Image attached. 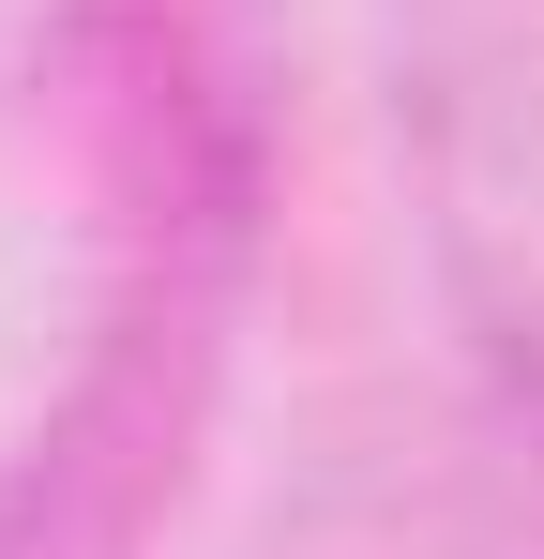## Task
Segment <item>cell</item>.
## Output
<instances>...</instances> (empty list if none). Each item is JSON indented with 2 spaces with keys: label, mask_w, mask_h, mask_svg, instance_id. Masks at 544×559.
Wrapping results in <instances>:
<instances>
[{
  "label": "cell",
  "mask_w": 544,
  "mask_h": 559,
  "mask_svg": "<svg viewBox=\"0 0 544 559\" xmlns=\"http://www.w3.org/2000/svg\"><path fill=\"white\" fill-rule=\"evenodd\" d=\"M61 92L106 197L76 378L0 454V559H137L212 454V393L272 227V76L243 0H61Z\"/></svg>",
  "instance_id": "cell-1"
}]
</instances>
